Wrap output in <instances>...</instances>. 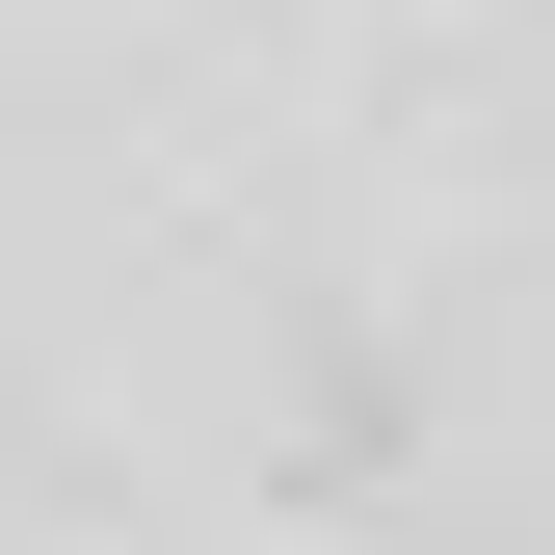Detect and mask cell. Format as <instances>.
Wrapping results in <instances>:
<instances>
[{"label":"cell","mask_w":555,"mask_h":555,"mask_svg":"<svg viewBox=\"0 0 555 555\" xmlns=\"http://www.w3.org/2000/svg\"><path fill=\"white\" fill-rule=\"evenodd\" d=\"M0 555H555V0H0Z\"/></svg>","instance_id":"cell-1"}]
</instances>
